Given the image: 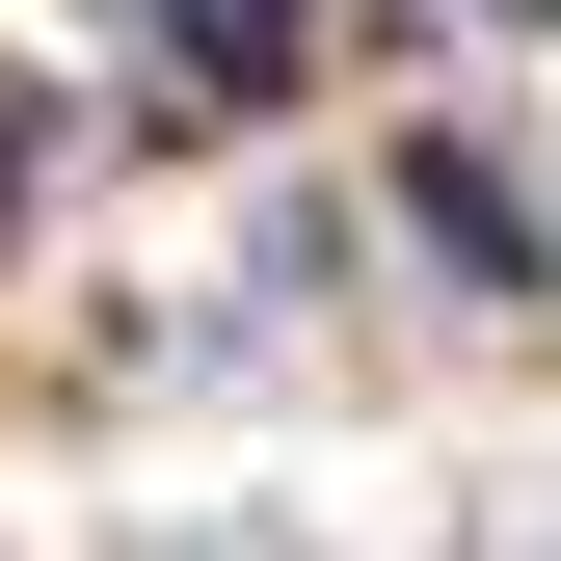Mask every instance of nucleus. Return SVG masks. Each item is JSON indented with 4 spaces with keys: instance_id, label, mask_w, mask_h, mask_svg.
Here are the masks:
<instances>
[{
    "instance_id": "f257e3e1",
    "label": "nucleus",
    "mask_w": 561,
    "mask_h": 561,
    "mask_svg": "<svg viewBox=\"0 0 561 561\" xmlns=\"http://www.w3.org/2000/svg\"><path fill=\"white\" fill-rule=\"evenodd\" d=\"M187 27V81H295V0H161Z\"/></svg>"
},
{
    "instance_id": "f03ea898",
    "label": "nucleus",
    "mask_w": 561,
    "mask_h": 561,
    "mask_svg": "<svg viewBox=\"0 0 561 561\" xmlns=\"http://www.w3.org/2000/svg\"><path fill=\"white\" fill-rule=\"evenodd\" d=\"M508 27H561V0H508Z\"/></svg>"
}]
</instances>
